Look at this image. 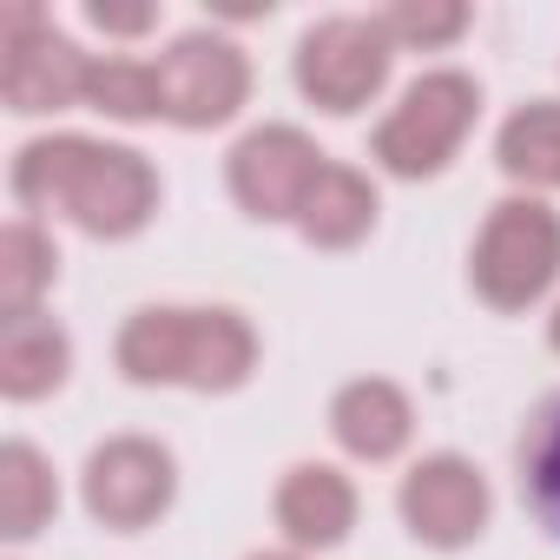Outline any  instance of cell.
Returning <instances> with one entry per match:
<instances>
[{"label": "cell", "mask_w": 560, "mask_h": 560, "mask_svg": "<svg viewBox=\"0 0 560 560\" xmlns=\"http://www.w3.org/2000/svg\"><path fill=\"white\" fill-rule=\"evenodd\" d=\"M330 165V152L304 132V126H250L231 152H224V191L250 224H298L317 172Z\"/></svg>", "instance_id": "cell-8"}, {"label": "cell", "mask_w": 560, "mask_h": 560, "mask_svg": "<svg viewBox=\"0 0 560 560\" xmlns=\"http://www.w3.org/2000/svg\"><path fill=\"white\" fill-rule=\"evenodd\" d=\"M60 284V244L40 218H8L0 231V324L47 311V291Z\"/></svg>", "instance_id": "cell-17"}, {"label": "cell", "mask_w": 560, "mask_h": 560, "mask_svg": "<svg viewBox=\"0 0 560 560\" xmlns=\"http://www.w3.org/2000/svg\"><path fill=\"white\" fill-rule=\"evenodd\" d=\"M376 21L396 40V54H448L475 27V14L462 0H396V8H383Z\"/></svg>", "instance_id": "cell-20"}, {"label": "cell", "mask_w": 560, "mask_h": 560, "mask_svg": "<svg viewBox=\"0 0 560 560\" xmlns=\"http://www.w3.org/2000/svg\"><path fill=\"white\" fill-rule=\"evenodd\" d=\"M389 73H396V40L383 34L376 14H324L298 34L291 54V80L304 106L330 119H357L363 106H376Z\"/></svg>", "instance_id": "cell-5"}, {"label": "cell", "mask_w": 560, "mask_h": 560, "mask_svg": "<svg viewBox=\"0 0 560 560\" xmlns=\"http://www.w3.org/2000/svg\"><path fill=\"white\" fill-rule=\"evenodd\" d=\"M475 119H481V80L462 73V67H429V73H416V80L396 93V106L376 119L370 159H376V172H389V178H402V185L442 178V172L462 159Z\"/></svg>", "instance_id": "cell-4"}, {"label": "cell", "mask_w": 560, "mask_h": 560, "mask_svg": "<svg viewBox=\"0 0 560 560\" xmlns=\"http://www.w3.org/2000/svg\"><path fill=\"white\" fill-rule=\"evenodd\" d=\"M547 350L560 357V298H553V317H547Z\"/></svg>", "instance_id": "cell-23"}, {"label": "cell", "mask_w": 560, "mask_h": 560, "mask_svg": "<svg viewBox=\"0 0 560 560\" xmlns=\"http://www.w3.org/2000/svg\"><path fill=\"white\" fill-rule=\"evenodd\" d=\"M270 521L291 553H337L363 521V494L337 462H291L270 488Z\"/></svg>", "instance_id": "cell-11"}, {"label": "cell", "mask_w": 560, "mask_h": 560, "mask_svg": "<svg viewBox=\"0 0 560 560\" xmlns=\"http://www.w3.org/2000/svg\"><path fill=\"white\" fill-rule=\"evenodd\" d=\"M244 560H311V553H291V547H257V553H244Z\"/></svg>", "instance_id": "cell-22"}, {"label": "cell", "mask_w": 560, "mask_h": 560, "mask_svg": "<svg viewBox=\"0 0 560 560\" xmlns=\"http://www.w3.org/2000/svg\"><path fill=\"white\" fill-rule=\"evenodd\" d=\"M8 191H14L21 218H60L93 244L139 237L165 205V178L139 145H113V139H86V132L27 139L8 165Z\"/></svg>", "instance_id": "cell-1"}, {"label": "cell", "mask_w": 560, "mask_h": 560, "mask_svg": "<svg viewBox=\"0 0 560 560\" xmlns=\"http://www.w3.org/2000/svg\"><path fill=\"white\" fill-rule=\"evenodd\" d=\"M264 363V343L231 304H139L113 337V370L132 389L237 396Z\"/></svg>", "instance_id": "cell-2"}, {"label": "cell", "mask_w": 560, "mask_h": 560, "mask_svg": "<svg viewBox=\"0 0 560 560\" xmlns=\"http://www.w3.org/2000/svg\"><path fill=\"white\" fill-rule=\"evenodd\" d=\"M514 462H521V501H527V514L560 540V396L534 409V422L521 429Z\"/></svg>", "instance_id": "cell-19"}, {"label": "cell", "mask_w": 560, "mask_h": 560, "mask_svg": "<svg viewBox=\"0 0 560 560\" xmlns=\"http://www.w3.org/2000/svg\"><path fill=\"white\" fill-rule=\"evenodd\" d=\"M86 106L113 126H145V119H165V100H159V67L152 60H132V54H93V80H86Z\"/></svg>", "instance_id": "cell-18"}, {"label": "cell", "mask_w": 560, "mask_h": 560, "mask_svg": "<svg viewBox=\"0 0 560 560\" xmlns=\"http://www.w3.org/2000/svg\"><path fill=\"white\" fill-rule=\"evenodd\" d=\"M152 67H159L165 126H178V132H218L250 106V54L218 27L178 34Z\"/></svg>", "instance_id": "cell-9"}, {"label": "cell", "mask_w": 560, "mask_h": 560, "mask_svg": "<svg viewBox=\"0 0 560 560\" xmlns=\"http://www.w3.org/2000/svg\"><path fill=\"white\" fill-rule=\"evenodd\" d=\"M178 501V455L159 435H106L80 468V508L106 534H145Z\"/></svg>", "instance_id": "cell-7"}, {"label": "cell", "mask_w": 560, "mask_h": 560, "mask_svg": "<svg viewBox=\"0 0 560 560\" xmlns=\"http://www.w3.org/2000/svg\"><path fill=\"white\" fill-rule=\"evenodd\" d=\"M553 284H560V211L534 191L494 198L468 244V291L494 317H521L547 304Z\"/></svg>", "instance_id": "cell-3"}, {"label": "cell", "mask_w": 560, "mask_h": 560, "mask_svg": "<svg viewBox=\"0 0 560 560\" xmlns=\"http://www.w3.org/2000/svg\"><path fill=\"white\" fill-rule=\"evenodd\" d=\"M86 80H93V54L60 34L34 0H14L0 14V100L21 119H54L86 106Z\"/></svg>", "instance_id": "cell-6"}, {"label": "cell", "mask_w": 560, "mask_h": 560, "mask_svg": "<svg viewBox=\"0 0 560 560\" xmlns=\"http://www.w3.org/2000/svg\"><path fill=\"white\" fill-rule=\"evenodd\" d=\"M60 514V475L47 462V448L34 442H0V540L8 547H27L54 527Z\"/></svg>", "instance_id": "cell-15"}, {"label": "cell", "mask_w": 560, "mask_h": 560, "mask_svg": "<svg viewBox=\"0 0 560 560\" xmlns=\"http://www.w3.org/2000/svg\"><path fill=\"white\" fill-rule=\"evenodd\" d=\"M86 21L106 40H139L159 27V0H86Z\"/></svg>", "instance_id": "cell-21"}, {"label": "cell", "mask_w": 560, "mask_h": 560, "mask_svg": "<svg viewBox=\"0 0 560 560\" xmlns=\"http://www.w3.org/2000/svg\"><path fill=\"white\" fill-rule=\"evenodd\" d=\"M494 165L521 191H560V100H527L494 132Z\"/></svg>", "instance_id": "cell-16"}, {"label": "cell", "mask_w": 560, "mask_h": 560, "mask_svg": "<svg viewBox=\"0 0 560 560\" xmlns=\"http://www.w3.org/2000/svg\"><path fill=\"white\" fill-rule=\"evenodd\" d=\"M67 376H73V337L60 317L34 311L0 324V396L8 402H47L67 389Z\"/></svg>", "instance_id": "cell-14"}, {"label": "cell", "mask_w": 560, "mask_h": 560, "mask_svg": "<svg viewBox=\"0 0 560 560\" xmlns=\"http://www.w3.org/2000/svg\"><path fill=\"white\" fill-rule=\"evenodd\" d=\"M376 218H383V191H376V178H370L363 165L330 159V165L317 172L304 211H298V237H304L311 250H357V244L376 231Z\"/></svg>", "instance_id": "cell-13"}, {"label": "cell", "mask_w": 560, "mask_h": 560, "mask_svg": "<svg viewBox=\"0 0 560 560\" xmlns=\"http://www.w3.org/2000/svg\"><path fill=\"white\" fill-rule=\"evenodd\" d=\"M396 514H402V527H409L416 547H429V553H462V547H475V540L488 534V521H494V488H488V475H481L468 455L435 448V455L409 462V475H402V488H396Z\"/></svg>", "instance_id": "cell-10"}, {"label": "cell", "mask_w": 560, "mask_h": 560, "mask_svg": "<svg viewBox=\"0 0 560 560\" xmlns=\"http://www.w3.org/2000/svg\"><path fill=\"white\" fill-rule=\"evenodd\" d=\"M330 442L350 462H363V468L396 462L416 442V402H409V389L396 376H350L330 396Z\"/></svg>", "instance_id": "cell-12"}]
</instances>
